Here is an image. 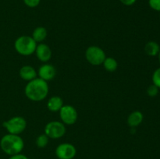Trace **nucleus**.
<instances>
[{"label":"nucleus","mask_w":160,"mask_h":159,"mask_svg":"<svg viewBox=\"0 0 160 159\" xmlns=\"http://www.w3.org/2000/svg\"><path fill=\"white\" fill-rule=\"evenodd\" d=\"M48 83L41 78L29 81L24 89L27 98L32 101H41L45 99L48 94Z\"/></svg>","instance_id":"f257e3e1"},{"label":"nucleus","mask_w":160,"mask_h":159,"mask_svg":"<svg viewBox=\"0 0 160 159\" xmlns=\"http://www.w3.org/2000/svg\"><path fill=\"white\" fill-rule=\"evenodd\" d=\"M159 87H156L154 84H152L147 89V94L150 97H156L159 93Z\"/></svg>","instance_id":"6ab92c4d"},{"label":"nucleus","mask_w":160,"mask_h":159,"mask_svg":"<svg viewBox=\"0 0 160 159\" xmlns=\"http://www.w3.org/2000/svg\"><path fill=\"white\" fill-rule=\"evenodd\" d=\"M59 112L61 122L64 125L71 126L74 124L78 120V112L73 106L70 104L63 105Z\"/></svg>","instance_id":"0eeeda50"},{"label":"nucleus","mask_w":160,"mask_h":159,"mask_svg":"<svg viewBox=\"0 0 160 159\" xmlns=\"http://www.w3.org/2000/svg\"><path fill=\"white\" fill-rule=\"evenodd\" d=\"M34 53L36 54V56L38 59V60H40L42 62H45V63L49 61L52 57L51 48L46 44L41 43L38 45H37Z\"/></svg>","instance_id":"9d476101"},{"label":"nucleus","mask_w":160,"mask_h":159,"mask_svg":"<svg viewBox=\"0 0 160 159\" xmlns=\"http://www.w3.org/2000/svg\"><path fill=\"white\" fill-rule=\"evenodd\" d=\"M62 106H63V101L59 96L51 97L47 102V108L48 110L52 112H59Z\"/></svg>","instance_id":"ddd939ff"},{"label":"nucleus","mask_w":160,"mask_h":159,"mask_svg":"<svg viewBox=\"0 0 160 159\" xmlns=\"http://www.w3.org/2000/svg\"><path fill=\"white\" fill-rule=\"evenodd\" d=\"M56 155L59 159H73L76 156V147L72 143H62L56 148Z\"/></svg>","instance_id":"6e6552de"},{"label":"nucleus","mask_w":160,"mask_h":159,"mask_svg":"<svg viewBox=\"0 0 160 159\" xmlns=\"http://www.w3.org/2000/svg\"><path fill=\"white\" fill-rule=\"evenodd\" d=\"M19 74L21 79L24 80L29 81L35 79L37 77V72H36L35 69L31 65H23L20 68Z\"/></svg>","instance_id":"9b49d317"},{"label":"nucleus","mask_w":160,"mask_h":159,"mask_svg":"<svg viewBox=\"0 0 160 159\" xmlns=\"http://www.w3.org/2000/svg\"><path fill=\"white\" fill-rule=\"evenodd\" d=\"M148 5L153 10L160 12V0H148Z\"/></svg>","instance_id":"aec40b11"},{"label":"nucleus","mask_w":160,"mask_h":159,"mask_svg":"<svg viewBox=\"0 0 160 159\" xmlns=\"http://www.w3.org/2000/svg\"><path fill=\"white\" fill-rule=\"evenodd\" d=\"M0 147L5 154L9 156L20 154L24 147V142L21 137L8 133L3 136L0 140Z\"/></svg>","instance_id":"f03ea898"},{"label":"nucleus","mask_w":160,"mask_h":159,"mask_svg":"<svg viewBox=\"0 0 160 159\" xmlns=\"http://www.w3.org/2000/svg\"><path fill=\"white\" fill-rule=\"evenodd\" d=\"M46 28L44 26H38L34 30L32 33V38L35 41V42H42L47 37Z\"/></svg>","instance_id":"4468645a"},{"label":"nucleus","mask_w":160,"mask_h":159,"mask_svg":"<svg viewBox=\"0 0 160 159\" xmlns=\"http://www.w3.org/2000/svg\"><path fill=\"white\" fill-rule=\"evenodd\" d=\"M144 118V115L140 111H134L131 112L128 117V124L131 127L134 128L138 126L142 123Z\"/></svg>","instance_id":"f8f14e48"},{"label":"nucleus","mask_w":160,"mask_h":159,"mask_svg":"<svg viewBox=\"0 0 160 159\" xmlns=\"http://www.w3.org/2000/svg\"><path fill=\"white\" fill-rule=\"evenodd\" d=\"M41 0H23V2L28 7L35 8L40 4Z\"/></svg>","instance_id":"412c9836"},{"label":"nucleus","mask_w":160,"mask_h":159,"mask_svg":"<svg viewBox=\"0 0 160 159\" xmlns=\"http://www.w3.org/2000/svg\"><path fill=\"white\" fill-rule=\"evenodd\" d=\"M66 133V126L62 122L52 121L45 126V134L51 139H59Z\"/></svg>","instance_id":"423d86ee"},{"label":"nucleus","mask_w":160,"mask_h":159,"mask_svg":"<svg viewBox=\"0 0 160 159\" xmlns=\"http://www.w3.org/2000/svg\"><path fill=\"white\" fill-rule=\"evenodd\" d=\"M85 58L88 62L93 65H102L106 58V52L98 46L92 45L88 47L85 51Z\"/></svg>","instance_id":"39448f33"},{"label":"nucleus","mask_w":160,"mask_h":159,"mask_svg":"<svg viewBox=\"0 0 160 159\" xmlns=\"http://www.w3.org/2000/svg\"><path fill=\"white\" fill-rule=\"evenodd\" d=\"M160 51V47L159 44L156 41H148L145 46V51L148 55L156 56L158 55Z\"/></svg>","instance_id":"2eb2a0df"},{"label":"nucleus","mask_w":160,"mask_h":159,"mask_svg":"<svg viewBox=\"0 0 160 159\" xmlns=\"http://www.w3.org/2000/svg\"><path fill=\"white\" fill-rule=\"evenodd\" d=\"M48 141H49V138H48L45 133H44V134H41V135H39L38 137H37L35 143L36 145H37L38 147L44 148L48 145Z\"/></svg>","instance_id":"f3484780"},{"label":"nucleus","mask_w":160,"mask_h":159,"mask_svg":"<svg viewBox=\"0 0 160 159\" xmlns=\"http://www.w3.org/2000/svg\"><path fill=\"white\" fill-rule=\"evenodd\" d=\"M37 45V42H35L32 37L28 35L20 36L14 42L15 50L17 53L23 56L34 54Z\"/></svg>","instance_id":"7ed1b4c3"},{"label":"nucleus","mask_w":160,"mask_h":159,"mask_svg":"<svg viewBox=\"0 0 160 159\" xmlns=\"http://www.w3.org/2000/svg\"><path fill=\"white\" fill-rule=\"evenodd\" d=\"M102 65L105 70L108 72H110V73L116 71L118 68V62L112 57H106L103 62Z\"/></svg>","instance_id":"dca6fc26"},{"label":"nucleus","mask_w":160,"mask_h":159,"mask_svg":"<svg viewBox=\"0 0 160 159\" xmlns=\"http://www.w3.org/2000/svg\"><path fill=\"white\" fill-rule=\"evenodd\" d=\"M9 159H28V157H27L24 154H22L21 153L20 154H15V155H12L9 157Z\"/></svg>","instance_id":"4be33fe9"},{"label":"nucleus","mask_w":160,"mask_h":159,"mask_svg":"<svg viewBox=\"0 0 160 159\" xmlns=\"http://www.w3.org/2000/svg\"><path fill=\"white\" fill-rule=\"evenodd\" d=\"M120 1L122 4L125 5V6H132V5H134V3L136 2V1H137V0H120Z\"/></svg>","instance_id":"5701e85b"},{"label":"nucleus","mask_w":160,"mask_h":159,"mask_svg":"<svg viewBox=\"0 0 160 159\" xmlns=\"http://www.w3.org/2000/svg\"><path fill=\"white\" fill-rule=\"evenodd\" d=\"M158 57H159V62H160V51H159V54H158Z\"/></svg>","instance_id":"b1692460"},{"label":"nucleus","mask_w":160,"mask_h":159,"mask_svg":"<svg viewBox=\"0 0 160 159\" xmlns=\"http://www.w3.org/2000/svg\"><path fill=\"white\" fill-rule=\"evenodd\" d=\"M38 73L39 78L48 82V81L53 80V78L56 76V70L55 67L51 64L45 63L41 65Z\"/></svg>","instance_id":"1a4fd4ad"},{"label":"nucleus","mask_w":160,"mask_h":159,"mask_svg":"<svg viewBox=\"0 0 160 159\" xmlns=\"http://www.w3.org/2000/svg\"><path fill=\"white\" fill-rule=\"evenodd\" d=\"M2 126L7 130L8 133L20 135L26 129L27 122L23 117L14 116L3 122Z\"/></svg>","instance_id":"20e7f679"},{"label":"nucleus","mask_w":160,"mask_h":159,"mask_svg":"<svg viewBox=\"0 0 160 159\" xmlns=\"http://www.w3.org/2000/svg\"><path fill=\"white\" fill-rule=\"evenodd\" d=\"M152 82L154 85L160 88V68L155 70L152 74Z\"/></svg>","instance_id":"a211bd4d"}]
</instances>
